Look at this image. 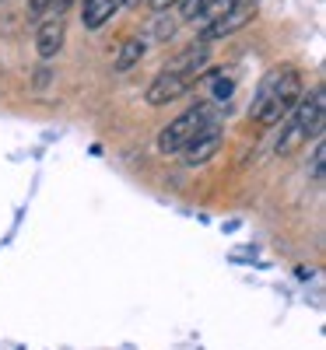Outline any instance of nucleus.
<instances>
[{"label": "nucleus", "instance_id": "obj_1", "mask_svg": "<svg viewBox=\"0 0 326 350\" xmlns=\"http://www.w3.org/2000/svg\"><path fill=\"white\" fill-rule=\"evenodd\" d=\"M299 98H302V74L294 67H274L256 88L249 120H256L260 126H277Z\"/></svg>", "mask_w": 326, "mask_h": 350}, {"label": "nucleus", "instance_id": "obj_2", "mask_svg": "<svg viewBox=\"0 0 326 350\" xmlns=\"http://www.w3.org/2000/svg\"><path fill=\"white\" fill-rule=\"evenodd\" d=\"M326 92H323V84H316L312 92L305 98L294 102V109L284 116V126H281V137H277V154H294L302 148V144L312 137H323V116H326Z\"/></svg>", "mask_w": 326, "mask_h": 350}, {"label": "nucleus", "instance_id": "obj_3", "mask_svg": "<svg viewBox=\"0 0 326 350\" xmlns=\"http://www.w3.org/2000/svg\"><path fill=\"white\" fill-rule=\"evenodd\" d=\"M218 120V105L214 102H197L193 109H186L183 116H175V120L158 133V151L162 154H179L186 144L207 126Z\"/></svg>", "mask_w": 326, "mask_h": 350}, {"label": "nucleus", "instance_id": "obj_4", "mask_svg": "<svg viewBox=\"0 0 326 350\" xmlns=\"http://www.w3.org/2000/svg\"><path fill=\"white\" fill-rule=\"evenodd\" d=\"M200 74H172V70H158V77L147 84V92H144V102L147 105H172L175 98H183L190 95L193 88H197Z\"/></svg>", "mask_w": 326, "mask_h": 350}, {"label": "nucleus", "instance_id": "obj_5", "mask_svg": "<svg viewBox=\"0 0 326 350\" xmlns=\"http://www.w3.org/2000/svg\"><path fill=\"white\" fill-rule=\"evenodd\" d=\"M253 18H256V0H235V4H231L218 21H211L207 28H200V42L228 39V36H235V32H242Z\"/></svg>", "mask_w": 326, "mask_h": 350}, {"label": "nucleus", "instance_id": "obj_6", "mask_svg": "<svg viewBox=\"0 0 326 350\" xmlns=\"http://www.w3.org/2000/svg\"><path fill=\"white\" fill-rule=\"evenodd\" d=\"M221 140H225V133H221V123L214 120V123H207L179 154H183V161H186L190 168H200V165H207V161L221 151Z\"/></svg>", "mask_w": 326, "mask_h": 350}, {"label": "nucleus", "instance_id": "obj_7", "mask_svg": "<svg viewBox=\"0 0 326 350\" xmlns=\"http://www.w3.org/2000/svg\"><path fill=\"white\" fill-rule=\"evenodd\" d=\"M64 39H67V21H64V14H53V11H49V14L39 21V28H36V49H39L42 60H53V56L64 49Z\"/></svg>", "mask_w": 326, "mask_h": 350}, {"label": "nucleus", "instance_id": "obj_8", "mask_svg": "<svg viewBox=\"0 0 326 350\" xmlns=\"http://www.w3.org/2000/svg\"><path fill=\"white\" fill-rule=\"evenodd\" d=\"M207 64H211V42H200V39H197V42L186 46L183 53H175L162 70H172V74H203Z\"/></svg>", "mask_w": 326, "mask_h": 350}, {"label": "nucleus", "instance_id": "obj_9", "mask_svg": "<svg viewBox=\"0 0 326 350\" xmlns=\"http://www.w3.org/2000/svg\"><path fill=\"white\" fill-rule=\"evenodd\" d=\"M127 4V0H84L81 4V18H84V28H92V32H99V28L105 21H112V14L120 11Z\"/></svg>", "mask_w": 326, "mask_h": 350}, {"label": "nucleus", "instance_id": "obj_10", "mask_svg": "<svg viewBox=\"0 0 326 350\" xmlns=\"http://www.w3.org/2000/svg\"><path fill=\"white\" fill-rule=\"evenodd\" d=\"M147 56V39L144 36H134V39H127L120 49H116V56H112V70L116 74H127V70H134L140 60Z\"/></svg>", "mask_w": 326, "mask_h": 350}, {"label": "nucleus", "instance_id": "obj_11", "mask_svg": "<svg viewBox=\"0 0 326 350\" xmlns=\"http://www.w3.org/2000/svg\"><path fill=\"white\" fill-rule=\"evenodd\" d=\"M175 28H179V21H175L168 11H158V18H155V39L158 42H168L175 36Z\"/></svg>", "mask_w": 326, "mask_h": 350}, {"label": "nucleus", "instance_id": "obj_12", "mask_svg": "<svg viewBox=\"0 0 326 350\" xmlns=\"http://www.w3.org/2000/svg\"><path fill=\"white\" fill-rule=\"evenodd\" d=\"M323 168H326V148H323V137H316V151H312V161H309L312 183H323Z\"/></svg>", "mask_w": 326, "mask_h": 350}, {"label": "nucleus", "instance_id": "obj_13", "mask_svg": "<svg viewBox=\"0 0 326 350\" xmlns=\"http://www.w3.org/2000/svg\"><path fill=\"white\" fill-rule=\"evenodd\" d=\"M207 4H211V0H179V4H175V8H179V21H193Z\"/></svg>", "mask_w": 326, "mask_h": 350}, {"label": "nucleus", "instance_id": "obj_14", "mask_svg": "<svg viewBox=\"0 0 326 350\" xmlns=\"http://www.w3.org/2000/svg\"><path fill=\"white\" fill-rule=\"evenodd\" d=\"M49 4H53V0H28V21H42L46 14H49Z\"/></svg>", "mask_w": 326, "mask_h": 350}, {"label": "nucleus", "instance_id": "obj_15", "mask_svg": "<svg viewBox=\"0 0 326 350\" xmlns=\"http://www.w3.org/2000/svg\"><path fill=\"white\" fill-rule=\"evenodd\" d=\"M74 4V0H53V4H49V11L53 14H67V8Z\"/></svg>", "mask_w": 326, "mask_h": 350}, {"label": "nucleus", "instance_id": "obj_16", "mask_svg": "<svg viewBox=\"0 0 326 350\" xmlns=\"http://www.w3.org/2000/svg\"><path fill=\"white\" fill-rule=\"evenodd\" d=\"M144 4H151L155 11H168L172 4H179V0H144Z\"/></svg>", "mask_w": 326, "mask_h": 350}]
</instances>
